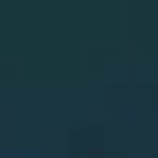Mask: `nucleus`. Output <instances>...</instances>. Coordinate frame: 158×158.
<instances>
[]
</instances>
